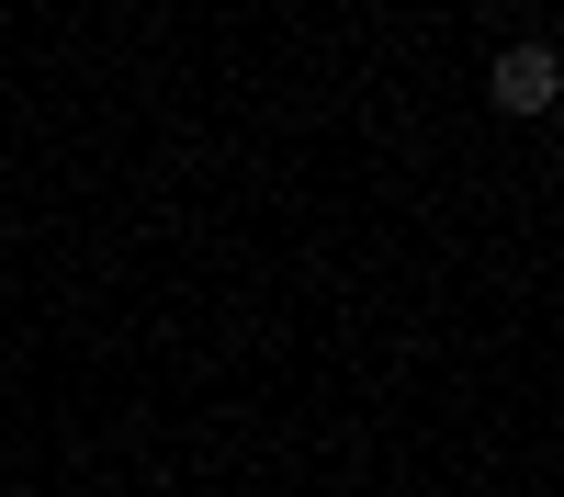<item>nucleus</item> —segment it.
I'll return each instance as SVG.
<instances>
[{
  "mask_svg": "<svg viewBox=\"0 0 564 497\" xmlns=\"http://www.w3.org/2000/svg\"><path fill=\"white\" fill-rule=\"evenodd\" d=\"M486 90H497V114H553L564 57H553V45H508V57L486 68Z\"/></svg>",
  "mask_w": 564,
  "mask_h": 497,
  "instance_id": "nucleus-1",
  "label": "nucleus"
}]
</instances>
